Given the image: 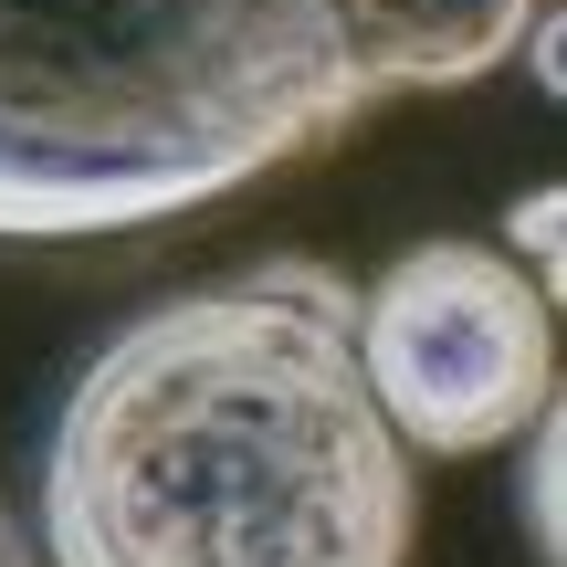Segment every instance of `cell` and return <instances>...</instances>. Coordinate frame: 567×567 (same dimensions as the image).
Segmentation results:
<instances>
[{"label":"cell","mask_w":567,"mask_h":567,"mask_svg":"<svg viewBox=\"0 0 567 567\" xmlns=\"http://www.w3.org/2000/svg\"><path fill=\"white\" fill-rule=\"evenodd\" d=\"M421 484L316 252L126 316L42 442L53 567H410Z\"/></svg>","instance_id":"cell-1"},{"label":"cell","mask_w":567,"mask_h":567,"mask_svg":"<svg viewBox=\"0 0 567 567\" xmlns=\"http://www.w3.org/2000/svg\"><path fill=\"white\" fill-rule=\"evenodd\" d=\"M547 0H0V231H137L473 84Z\"/></svg>","instance_id":"cell-2"},{"label":"cell","mask_w":567,"mask_h":567,"mask_svg":"<svg viewBox=\"0 0 567 567\" xmlns=\"http://www.w3.org/2000/svg\"><path fill=\"white\" fill-rule=\"evenodd\" d=\"M358 379L400 452H505L557 400V295L484 243H421L358 295Z\"/></svg>","instance_id":"cell-3"},{"label":"cell","mask_w":567,"mask_h":567,"mask_svg":"<svg viewBox=\"0 0 567 567\" xmlns=\"http://www.w3.org/2000/svg\"><path fill=\"white\" fill-rule=\"evenodd\" d=\"M557 473H567V431H557V400L526 421V536H536V557L557 567L567 547V526H557Z\"/></svg>","instance_id":"cell-4"},{"label":"cell","mask_w":567,"mask_h":567,"mask_svg":"<svg viewBox=\"0 0 567 567\" xmlns=\"http://www.w3.org/2000/svg\"><path fill=\"white\" fill-rule=\"evenodd\" d=\"M515 243L536 252V295H557V189H536V200L515 210Z\"/></svg>","instance_id":"cell-5"},{"label":"cell","mask_w":567,"mask_h":567,"mask_svg":"<svg viewBox=\"0 0 567 567\" xmlns=\"http://www.w3.org/2000/svg\"><path fill=\"white\" fill-rule=\"evenodd\" d=\"M0 567H42V547L21 536V515H11V494H0Z\"/></svg>","instance_id":"cell-6"}]
</instances>
